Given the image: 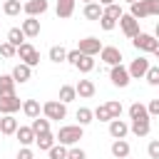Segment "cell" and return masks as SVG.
I'll return each instance as SVG.
<instances>
[{
    "label": "cell",
    "instance_id": "cell-1",
    "mask_svg": "<svg viewBox=\"0 0 159 159\" xmlns=\"http://www.w3.org/2000/svg\"><path fill=\"white\" fill-rule=\"evenodd\" d=\"M82 134H84V127L82 124H65V127H60V132L55 134V139L60 144H65V147H75L82 139Z\"/></svg>",
    "mask_w": 159,
    "mask_h": 159
},
{
    "label": "cell",
    "instance_id": "cell-2",
    "mask_svg": "<svg viewBox=\"0 0 159 159\" xmlns=\"http://www.w3.org/2000/svg\"><path fill=\"white\" fill-rule=\"evenodd\" d=\"M42 114H45L47 119L60 122V119H65V117H67V104H65V102H60V99H50V102H45V104H42Z\"/></svg>",
    "mask_w": 159,
    "mask_h": 159
},
{
    "label": "cell",
    "instance_id": "cell-3",
    "mask_svg": "<svg viewBox=\"0 0 159 159\" xmlns=\"http://www.w3.org/2000/svg\"><path fill=\"white\" fill-rule=\"evenodd\" d=\"M17 57H20V62H25V65H30V67L40 65V52H37L30 42H22V45L17 47Z\"/></svg>",
    "mask_w": 159,
    "mask_h": 159
},
{
    "label": "cell",
    "instance_id": "cell-4",
    "mask_svg": "<svg viewBox=\"0 0 159 159\" xmlns=\"http://www.w3.org/2000/svg\"><path fill=\"white\" fill-rule=\"evenodd\" d=\"M157 42H159V40H157L154 35H147V32H137V35L132 37V45H134L139 52H152Z\"/></svg>",
    "mask_w": 159,
    "mask_h": 159
},
{
    "label": "cell",
    "instance_id": "cell-5",
    "mask_svg": "<svg viewBox=\"0 0 159 159\" xmlns=\"http://www.w3.org/2000/svg\"><path fill=\"white\" fill-rule=\"evenodd\" d=\"M99 60H102V62H107L109 67L122 65V50H119V47H114V45H107V47H102V50H99Z\"/></svg>",
    "mask_w": 159,
    "mask_h": 159
},
{
    "label": "cell",
    "instance_id": "cell-6",
    "mask_svg": "<svg viewBox=\"0 0 159 159\" xmlns=\"http://www.w3.org/2000/svg\"><path fill=\"white\" fill-rule=\"evenodd\" d=\"M109 80H112L114 87H127L132 77H129V70H127L124 65H114V67L109 70Z\"/></svg>",
    "mask_w": 159,
    "mask_h": 159
},
{
    "label": "cell",
    "instance_id": "cell-7",
    "mask_svg": "<svg viewBox=\"0 0 159 159\" xmlns=\"http://www.w3.org/2000/svg\"><path fill=\"white\" fill-rule=\"evenodd\" d=\"M117 22H119L122 32H124V35H127L129 40H132V37H134V35L139 32V20H137V17H132L129 12H124V15H122V17L117 20Z\"/></svg>",
    "mask_w": 159,
    "mask_h": 159
},
{
    "label": "cell",
    "instance_id": "cell-8",
    "mask_svg": "<svg viewBox=\"0 0 159 159\" xmlns=\"http://www.w3.org/2000/svg\"><path fill=\"white\" fill-rule=\"evenodd\" d=\"M20 107H22V102H20L17 94H5V97H0V114H15Z\"/></svg>",
    "mask_w": 159,
    "mask_h": 159
},
{
    "label": "cell",
    "instance_id": "cell-9",
    "mask_svg": "<svg viewBox=\"0 0 159 159\" xmlns=\"http://www.w3.org/2000/svg\"><path fill=\"white\" fill-rule=\"evenodd\" d=\"M47 7H50L47 0H27V2L22 5V12H25L27 17H37V15L47 12Z\"/></svg>",
    "mask_w": 159,
    "mask_h": 159
},
{
    "label": "cell",
    "instance_id": "cell-10",
    "mask_svg": "<svg viewBox=\"0 0 159 159\" xmlns=\"http://www.w3.org/2000/svg\"><path fill=\"white\" fill-rule=\"evenodd\" d=\"M77 50L82 52V55H99V50H102V42L97 40V37H84V40H80V45H77Z\"/></svg>",
    "mask_w": 159,
    "mask_h": 159
},
{
    "label": "cell",
    "instance_id": "cell-11",
    "mask_svg": "<svg viewBox=\"0 0 159 159\" xmlns=\"http://www.w3.org/2000/svg\"><path fill=\"white\" fill-rule=\"evenodd\" d=\"M127 70H129V77H132V80H139V77L147 75V70H149V60H147V57H137V60H132V65H129Z\"/></svg>",
    "mask_w": 159,
    "mask_h": 159
},
{
    "label": "cell",
    "instance_id": "cell-12",
    "mask_svg": "<svg viewBox=\"0 0 159 159\" xmlns=\"http://www.w3.org/2000/svg\"><path fill=\"white\" fill-rule=\"evenodd\" d=\"M129 134V124L124 122V119H109V137L112 139H124Z\"/></svg>",
    "mask_w": 159,
    "mask_h": 159
},
{
    "label": "cell",
    "instance_id": "cell-13",
    "mask_svg": "<svg viewBox=\"0 0 159 159\" xmlns=\"http://www.w3.org/2000/svg\"><path fill=\"white\" fill-rule=\"evenodd\" d=\"M10 75H12V80H15V82L25 84V82L32 77V67H30V65H25V62H20V65H15V67H12V72H10Z\"/></svg>",
    "mask_w": 159,
    "mask_h": 159
},
{
    "label": "cell",
    "instance_id": "cell-14",
    "mask_svg": "<svg viewBox=\"0 0 159 159\" xmlns=\"http://www.w3.org/2000/svg\"><path fill=\"white\" fill-rule=\"evenodd\" d=\"M20 30L25 32V37H37L40 35V20L37 17H27V20H22Z\"/></svg>",
    "mask_w": 159,
    "mask_h": 159
},
{
    "label": "cell",
    "instance_id": "cell-15",
    "mask_svg": "<svg viewBox=\"0 0 159 159\" xmlns=\"http://www.w3.org/2000/svg\"><path fill=\"white\" fill-rule=\"evenodd\" d=\"M75 89H77V94H80V97H84V99L94 97V92H97V87H94V82H92V80H80V82L75 84Z\"/></svg>",
    "mask_w": 159,
    "mask_h": 159
},
{
    "label": "cell",
    "instance_id": "cell-16",
    "mask_svg": "<svg viewBox=\"0 0 159 159\" xmlns=\"http://www.w3.org/2000/svg\"><path fill=\"white\" fill-rule=\"evenodd\" d=\"M17 127H20V124H17L15 114H5V117L0 119V134H7V137H10V134L17 132Z\"/></svg>",
    "mask_w": 159,
    "mask_h": 159
},
{
    "label": "cell",
    "instance_id": "cell-17",
    "mask_svg": "<svg viewBox=\"0 0 159 159\" xmlns=\"http://www.w3.org/2000/svg\"><path fill=\"white\" fill-rule=\"evenodd\" d=\"M129 132L137 134V137H147V134L152 132V124H149V119H132Z\"/></svg>",
    "mask_w": 159,
    "mask_h": 159
},
{
    "label": "cell",
    "instance_id": "cell-18",
    "mask_svg": "<svg viewBox=\"0 0 159 159\" xmlns=\"http://www.w3.org/2000/svg\"><path fill=\"white\" fill-rule=\"evenodd\" d=\"M112 157L127 159V157H129V142H127V139H114V142H112Z\"/></svg>",
    "mask_w": 159,
    "mask_h": 159
},
{
    "label": "cell",
    "instance_id": "cell-19",
    "mask_svg": "<svg viewBox=\"0 0 159 159\" xmlns=\"http://www.w3.org/2000/svg\"><path fill=\"white\" fill-rule=\"evenodd\" d=\"M55 12H57V17H60V20L70 17V15L75 12V0H57V7H55Z\"/></svg>",
    "mask_w": 159,
    "mask_h": 159
},
{
    "label": "cell",
    "instance_id": "cell-20",
    "mask_svg": "<svg viewBox=\"0 0 159 159\" xmlns=\"http://www.w3.org/2000/svg\"><path fill=\"white\" fill-rule=\"evenodd\" d=\"M102 12H104V7H102L97 0H94V2H87V5H84V10H82V15H84L87 20H99V17H102Z\"/></svg>",
    "mask_w": 159,
    "mask_h": 159
},
{
    "label": "cell",
    "instance_id": "cell-21",
    "mask_svg": "<svg viewBox=\"0 0 159 159\" xmlns=\"http://www.w3.org/2000/svg\"><path fill=\"white\" fill-rule=\"evenodd\" d=\"M15 137H17V142H20L22 147H30V144L35 142V132H32V127H17Z\"/></svg>",
    "mask_w": 159,
    "mask_h": 159
},
{
    "label": "cell",
    "instance_id": "cell-22",
    "mask_svg": "<svg viewBox=\"0 0 159 159\" xmlns=\"http://www.w3.org/2000/svg\"><path fill=\"white\" fill-rule=\"evenodd\" d=\"M15 80H12V75H0V97H5V94H15Z\"/></svg>",
    "mask_w": 159,
    "mask_h": 159
},
{
    "label": "cell",
    "instance_id": "cell-23",
    "mask_svg": "<svg viewBox=\"0 0 159 159\" xmlns=\"http://www.w3.org/2000/svg\"><path fill=\"white\" fill-rule=\"evenodd\" d=\"M40 102L37 99H25L22 102V112H25V117H30V119H35V117H40Z\"/></svg>",
    "mask_w": 159,
    "mask_h": 159
},
{
    "label": "cell",
    "instance_id": "cell-24",
    "mask_svg": "<svg viewBox=\"0 0 159 159\" xmlns=\"http://www.w3.org/2000/svg\"><path fill=\"white\" fill-rule=\"evenodd\" d=\"M75 67H77L80 72H84V75H87V72H92V70H94V57H92V55H80V60L75 62Z\"/></svg>",
    "mask_w": 159,
    "mask_h": 159
},
{
    "label": "cell",
    "instance_id": "cell-25",
    "mask_svg": "<svg viewBox=\"0 0 159 159\" xmlns=\"http://www.w3.org/2000/svg\"><path fill=\"white\" fill-rule=\"evenodd\" d=\"M129 119H149L147 104H142V102H134V104L129 107Z\"/></svg>",
    "mask_w": 159,
    "mask_h": 159
},
{
    "label": "cell",
    "instance_id": "cell-26",
    "mask_svg": "<svg viewBox=\"0 0 159 159\" xmlns=\"http://www.w3.org/2000/svg\"><path fill=\"white\" fill-rule=\"evenodd\" d=\"M55 142H57V139H55V134H52V132H45V134H37V137H35V144H37L42 152H47Z\"/></svg>",
    "mask_w": 159,
    "mask_h": 159
},
{
    "label": "cell",
    "instance_id": "cell-27",
    "mask_svg": "<svg viewBox=\"0 0 159 159\" xmlns=\"http://www.w3.org/2000/svg\"><path fill=\"white\" fill-rule=\"evenodd\" d=\"M2 12H5L7 17H15V15H20V12H22V5H20V0H5V2H2Z\"/></svg>",
    "mask_w": 159,
    "mask_h": 159
},
{
    "label": "cell",
    "instance_id": "cell-28",
    "mask_svg": "<svg viewBox=\"0 0 159 159\" xmlns=\"http://www.w3.org/2000/svg\"><path fill=\"white\" fill-rule=\"evenodd\" d=\"M7 42L15 45V47H20V45L25 42V32H22L20 27H10V30H7Z\"/></svg>",
    "mask_w": 159,
    "mask_h": 159
},
{
    "label": "cell",
    "instance_id": "cell-29",
    "mask_svg": "<svg viewBox=\"0 0 159 159\" xmlns=\"http://www.w3.org/2000/svg\"><path fill=\"white\" fill-rule=\"evenodd\" d=\"M50 60L57 62V65L65 62V60H67V47H62V45H52V47H50Z\"/></svg>",
    "mask_w": 159,
    "mask_h": 159
},
{
    "label": "cell",
    "instance_id": "cell-30",
    "mask_svg": "<svg viewBox=\"0 0 159 159\" xmlns=\"http://www.w3.org/2000/svg\"><path fill=\"white\" fill-rule=\"evenodd\" d=\"M32 132H35V137L50 132V119H47V117H35V119H32Z\"/></svg>",
    "mask_w": 159,
    "mask_h": 159
},
{
    "label": "cell",
    "instance_id": "cell-31",
    "mask_svg": "<svg viewBox=\"0 0 159 159\" xmlns=\"http://www.w3.org/2000/svg\"><path fill=\"white\" fill-rule=\"evenodd\" d=\"M75 97H77V89H75L72 84H62V87H60V102L70 104V102H72Z\"/></svg>",
    "mask_w": 159,
    "mask_h": 159
},
{
    "label": "cell",
    "instance_id": "cell-32",
    "mask_svg": "<svg viewBox=\"0 0 159 159\" xmlns=\"http://www.w3.org/2000/svg\"><path fill=\"white\" fill-rule=\"evenodd\" d=\"M47 154H50V159H67V147L60 144V142H55V144L47 149Z\"/></svg>",
    "mask_w": 159,
    "mask_h": 159
},
{
    "label": "cell",
    "instance_id": "cell-33",
    "mask_svg": "<svg viewBox=\"0 0 159 159\" xmlns=\"http://www.w3.org/2000/svg\"><path fill=\"white\" fill-rule=\"evenodd\" d=\"M75 117H77V122H80L82 127H87V124H89V122L94 119V114H92V109H87V107H80Z\"/></svg>",
    "mask_w": 159,
    "mask_h": 159
},
{
    "label": "cell",
    "instance_id": "cell-34",
    "mask_svg": "<svg viewBox=\"0 0 159 159\" xmlns=\"http://www.w3.org/2000/svg\"><path fill=\"white\" fill-rule=\"evenodd\" d=\"M144 80L152 84V87H159V65H149V70H147V75H144Z\"/></svg>",
    "mask_w": 159,
    "mask_h": 159
},
{
    "label": "cell",
    "instance_id": "cell-35",
    "mask_svg": "<svg viewBox=\"0 0 159 159\" xmlns=\"http://www.w3.org/2000/svg\"><path fill=\"white\" fill-rule=\"evenodd\" d=\"M92 114H94V119H99V122H109V119H112V114H109L107 104H99L97 109H92Z\"/></svg>",
    "mask_w": 159,
    "mask_h": 159
},
{
    "label": "cell",
    "instance_id": "cell-36",
    "mask_svg": "<svg viewBox=\"0 0 159 159\" xmlns=\"http://www.w3.org/2000/svg\"><path fill=\"white\" fill-rule=\"evenodd\" d=\"M15 55H17V47H15V45H10V42L5 40V42L0 45V57L10 60V57H15Z\"/></svg>",
    "mask_w": 159,
    "mask_h": 159
},
{
    "label": "cell",
    "instance_id": "cell-37",
    "mask_svg": "<svg viewBox=\"0 0 159 159\" xmlns=\"http://www.w3.org/2000/svg\"><path fill=\"white\" fill-rule=\"evenodd\" d=\"M97 22H99V27H102V30H107V32L117 27V20H114V17H109V15H104V12H102V17H99Z\"/></svg>",
    "mask_w": 159,
    "mask_h": 159
},
{
    "label": "cell",
    "instance_id": "cell-38",
    "mask_svg": "<svg viewBox=\"0 0 159 159\" xmlns=\"http://www.w3.org/2000/svg\"><path fill=\"white\" fill-rule=\"evenodd\" d=\"M107 109H109V114H112V119H117V117H122V102H119V99H109V102H107Z\"/></svg>",
    "mask_w": 159,
    "mask_h": 159
},
{
    "label": "cell",
    "instance_id": "cell-39",
    "mask_svg": "<svg viewBox=\"0 0 159 159\" xmlns=\"http://www.w3.org/2000/svg\"><path fill=\"white\" fill-rule=\"evenodd\" d=\"M104 15H109V17H114V20H119L124 12H122V7H119V2H112V5H107L104 7Z\"/></svg>",
    "mask_w": 159,
    "mask_h": 159
},
{
    "label": "cell",
    "instance_id": "cell-40",
    "mask_svg": "<svg viewBox=\"0 0 159 159\" xmlns=\"http://www.w3.org/2000/svg\"><path fill=\"white\" fill-rule=\"evenodd\" d=\"M67 159H87V154L80 147H67Z\"/></svg>",
    "mask_w": 159,
    "mask_h": 159
},
{
    "label": "cell",
    "instance_id": "cell-41",
    "mask_svg": "<svg viewBox=\"0 0 159 159\" xmlns=\"http://www.w3.org/2000/svg\"><path fill=\"white\" fill-rule=\"evenodd\" d=\"M147 154H149V159H159V139H152V142H149Z\"/></svg>",
    "mask_w": 159,
    "mask_h": 159
},
{
    "label": "cell",
    "instance_id": "cell-42",
    "mask_svg": "<svg viewBox=\"0 0 159 159\" xmlns=\"http://www.w3.org/2000/svg\"><path fill=\"white\" fill-rule=\"evenodd\" d=\"M147 112H149V117H159V97L147 104Z\"/></svg>",
    "mask_w": 159,
    "mask_h": 159
},
{
    "label": "cell",
    "instance_id": "cell-43",
    "mask_svg": "<svg viewBox=\"0 0 159 159\" xmlns=\"http://www.w3.org/2000/svg\"><path fill=\"white\" fill-rule=\"evenodd\" d=\"M80 55H82V52H80V50H67V62H70V65H72V67H75V62H77V60H80Z\"/></svg>",
    "mask_w": 159,
    "mask_h": 159
},
{
    "label": "cell",
    "instance_id": "cell-44",
    "mask_svg": "<svg viewBox=\"0 0 159 159\" xmlns=\"http://www.w3.org/2000/svg\"><path fill=\"white\" fill-rule=\"evenodd\" d=\"M17 159H32V149H30V147H22V149L17 152Z\"/></svg>",
    "mask_w": 159,
    "mask_h": 159
},
{
    "label": "cell",
    "instance_id": "cell-45",
    "mask_svg": "<svg viewBox=\"0 0 159 159\" xmlns=\"http://www.w3.org/2000/svg\"><path fill=\"white\" fill-rule=\"evenodd\" d=\"M97 2H99L102 7H107V5H112V2H117V0H97Z\"/></svg>",
    "mask_w": 159,
    "mask_h": 159
},
{
    "label": "cell",
    "instance_id": "cell-46",
    "mask_svg": "<svg viewBox=\"0 0 159 159\" xmlns=\"http://www.w3.org/2000/svg\"><path fill=\"white\" fill-rule=\"evenodd\" d=\"M152 55H154V57H157V60H159V42H157V45H154V50H152Z\"/></svg>",
    "mask_w": 159,
    "mask_h": 159
},
{
    "label": "cell",
    "instance_id": "cell-47",
    "mask_svg": "<svg viewBox=\"0 0 159 159\" xmlns=\"http://www.w3.org/2000/svg\"><path fill=\"white\" fill-rule=\"evenodd\" d=\"M154 37L159 40V22H157V27H154Z\"/></svg>",
    "mask_w": 159,
    "mask_h": 159
},
{
    "label": "cell",
    "instance_id": "cell-48",
    "mask_svg": "<svg viewBox=\"0 0 159 159\" xmlns=\"http://www.w3.org/2000/svg\"><path fill=\"white\" fill-rule=\"evenodd\" d=\"M124 2H129V5H132V2H137V0H124Z\"/></svg>",
    "mask_w": 159,
    "mask_h": 159
},
{
    "label": "cell",
    "instance_id": "cell-49",
    "mask_svg": "<svg viewBox=\"0 0 159 159\" xmlns=\"http://www.w3.org/2000/svg\"><path fill=\"white\" fill-rule=\"evenodd\" d=\"M82 2H84V5H87V2H94V0H82Z\"/></svg>",
    "mask_w": 159,
    "mask_h": 159
}]
</instances>
